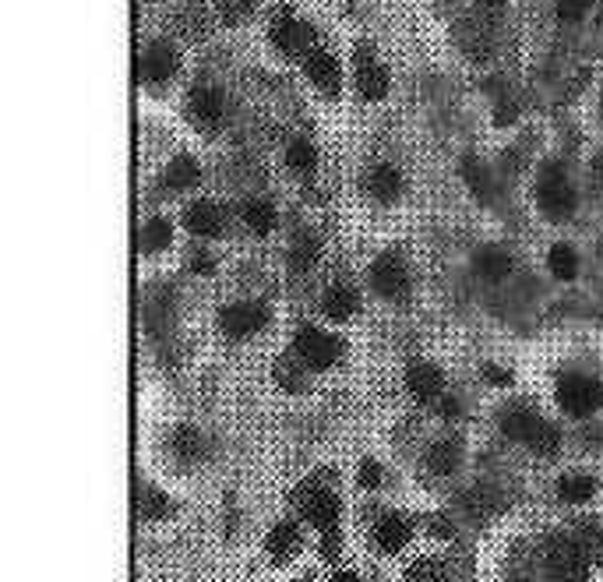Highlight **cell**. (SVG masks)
I'll return each mask as SVG.
<instances>
[{"instance_id": "cell-1", "label": "cell", "mask_w": 603, "mask_h": 582, "mask_svg": "<svg viewBox=\"0 0 603 582\" xmlns=\"http://www.w3.org/2000/svg\"><path fill=\"white\" fill-rule=\"evenodd\" d=\"M558 403L568 417H593L603 406V385L589 374H565L558 381Z\"/></svg>"}, {"instance_id": "cell-2", "label": "cell", "mask_w": 603, "mask_h": 582, "mask_svg": "<svg viewBox=\"0 0 603 582\" xmlns=\"http://www.w3.org/2000/svg\"><path fill=\"white\" fill-rule=\"evenodd\" d=\"M547 568H551L554 582H589V554L561 533L547 540Z\"/></svg>"}, {"instance_id": "cell-3", "label": "cell", "mask_w": 603, "mask_h": 582, "mask_svg": "<svg viewBox=\"0 0 603 582\" xmlns=\"http://www.w3.org/2000/svg\"><path fill=\"white\" fill-rule=\"evenodd\" d=\"M536 202H540V212H544L547 219L561 223V219H568L575 212L579 198H575V187L558 173V166H547V170L540 173V184H536Z\"/></svg>"}, {"instance_id": "cell-4", "label": "cell", "mask_w": 603, "mask_h": 582, "mask_svg": "<svg viewBox=\"0 0 603 582\" xmlns=\"http://www.w3.org/2000/svg\"><path fill=\"white\" fill-rule=\"evenodd\" d=\"M268 39H272V46H276L279 53H286V57H307V53L314 50L311 25L300 22L290 8L276 11V18H272V29H268Z\"/></svg>"}, {"instance_id": "cell-5", "label": "cell", "mask_w": 603, "mask_h": 582, "mask_svg": "<svg viewBox=\"0 0 603 582\" xmlns=\"http://www.w3.org/2000/svg\"><path fill=\"white\" fill-rule=\"evenodd\" d=\"M297 508H300V515H304L307 523L318 526L321 533L339 530V515H343V505H339V498H335L328 487L304 484L297 491Z\"/></svg>"}, {"instance_id": "cell-6", "label": "cell", "mask_w": 603, "mask_h": 582, "mask_svg": "<svg viewBox=\"0 0 603 582\" xmlns=\"http://www.w3.org/2000/svg\"><path fill=\"white\" fill-rule=\"evenodd\" d=\"M293 346H297V357L304 360V367H311V371H328L343 357V343L335 336H328V332L314 329V325H304L297 332V343Z\"/></svg>"}, {"instance_id": "cell-7", "label": "cell", "mask_w": 603, "mask_h": 582, "mask_svg": "<svg viewBox=\"0 0 603 582\" xmlns=\"http://www.w3.org/2000/svg\"><path fill=\"white\" fill-rule=\"evenodd\" d=\"M371 286H374V293H381L385 300H402L406 293H410L413 279H410V269H406V262H402L399 254L388 251L371 265Z\"/></svg>"}, {"instance_id": "cell-8", "label": "cell", "mask_w": 603, "mask_h": 582, "mask_svg": "<svg viewBox=\"0 0 603 582\" xmlns=\"http://www.w3.org/2000/svg\"><path fill=\"white\" fill-rule=\"evenodd\" d=\"M268 325V307L261 300H240V304L223 307L219 314V329L230 339H247Z\"/></svg>"}, {"instance_id": "cell-9", "label": "cell", "mask_w": 603, "mask_h": 582, "mask_svg": "<svg viewBox=\"0 0 603 582\" xmlns=\"http://www.w3.org/2000/svg\"><path fill=\"white\" fill-rule=\"evenodd\" d=\"M304 71H307V78H311V85H318L321 96H328V99L339 96V89H343V68H339L335 53H328L325 46H314V50L304 57Z\"/></svg>"}, {"instance_id": "cell-10", "label": "cell", "mask_w": 603, "mask_h": 582, "mask_svg": "<svg viewBox=\"0 0 603 582\" xmlns=\"http://www.w3.org/2000/svg\"><path fill=\"white\" fill-rule=\"evenodd\" d=\"M226 117V103L216 89L209 85H198V89L187 92V120H191L198 131H216Z\"/></svg>"}, {"instance_id": "cell-11", "label": "cell", "mask_w": 603, "mask_h": 582, "mask_svg": "<svg viewBox=\"0 0 603 582\" xmlns=\"http://www.w3.org/2000/svg\"><path fill=\"white\" fill-rule=\"evenodd\" d=\"M180 71V57L166 39H156V43L145 46L142 53V78L149 85H166L170 78H177Z\"/></svg>"}, {"instance_id": "cell-12", "label": "cell", "mask_w": 603, "mask_h": 582, "mask_svg": "<svg viewBox=\"0 0 603 582\" xmlns=\"http://www.w3.org/2000/svg\"><path fill=\"white\" fill-rule=\"evenodd\" d=\"M406 388H410V396L417 399V403H438V399L445 396V374H441V367L427 364V360H417V364H410V371H406Z\"/></svg>"}, {"instance_id": "cell-13", "label": "cell", "mask_w": 603, "mask_h": 582, "mask_svg": "<svg viewBox=\"0 0 603 582\" xmlns=\"http://www.w3.org/2000/svg\"><path fill=\"white\" fill-rule=\"evenodd\" d=\"M388 85H392L388 71L381 68L371 53H360V60H357V89H360V96H364L367 103H378V99L388 96Z\"/></svg>"}, {"instance_id": "cell-14", "label": "cell", "mask_w": 603, "mask_h": 582, "mask_svg": "<svg viewBox=\"0 0 603 582\" xmlns=\"http://www.w3.org/2000/svg\"><path fill=\"white\" fill-rule=\"evenodd\" d=\"M374 540H378V547L385 554H399L402 547L413 540V523L406 519V515H385L378 526H374Z\"/></svg>"}, {"instance_id": "cell-15", "label": "cell", "mask_w": 603, "mask_h": 582, "mask_svg": "<svg viewBox=\"0 0 603 582\" xmlns=\"http://www.w3.org/2000/svg\"><path fill=\"white\" fill-rule=\"evenodd\" d=\"M184 226L191 233H198V237H223L226 219H223V209H219V205L194 202V205H187V212H184Z\"/></svg>"}, {"instance_id": "cell-16", "label": "cell", "mask_w": 603, "mask_h": 582, "mask_svg": "<svg viewBox=\"0 0 603 582\" xmlns=\"http://www.w3.org/2000/svg\"><path fill=\"white\" fill-rule=\"evenodd\" d=\"M402 187H406L402 170H395L392 163H378V166H371V173H367V191H371V198H378L381 205H392L402 194Z\"/></svg>"}, {"instance_id": "cell-17", "label": "cell", "mask_w": 603, "mask_h": 582, "mask_svg": "<svg viewBox=\"0 0 603 582\" xmlns=\"http://www.w3.org/2000/svg\"><path fill=\"white\" fill-rule=\"evenodd\" d=\"M473 269H477L487 283H501V279H508V272H512V254L501 244H484L473 254Z\"/></svg>"}, {"instance_id": "cell-18", "label": "cell", "mask_w": 603, "mask_h": 582, "mask_svg": "<svg viewBox=\"0 0 603 582\" xmlns=\"http://www.w3.org/2000/svg\"><path fill=\"white\" fill-rule=\"evenodd\" d=\"M300 544H304V537H300V530L293 523H276V526H272V533H268V540H265L268 558H272V561L297 558Z\"/></svg>"}, {"instance_id": "cell-19", "label": "cell", "mask_w": 603, "mask_h": 582, "mask_svg": "<svg viewBox=\"0 0 603 582\" xmlns=\"http://www.w3.org/2000/svg\"><path fill=\"white\" fill-rule=\"evenodd\" d=\"M170 448H173V456H177L180 463H201V459H205V438H201V431H198V427H191V424L173 427Z\"/></svg>"}, {"instance_id": "cell-20", "label": "cell", "mask_w": 603, "mask_h": 582, "mask_svg": "<svg viewBox=\"0 0 603 582\" xmlns=\"http://www.w3.org/2000/svg\"><path fill=\"white\" fill-rule=\"evenodd\" d=\"M357 307H360V293L346 283L332 286V290L325 293V300H321V311L332 321H350L353 314H357Z\"/></svg>"}, {"instance_id": "cell-21", "label": "cell", "mask_w": 603, "mask_h": 582, "mask_svg": "<svg viewBox=\"0 0 603 582\" xmlns=\"http://www.w3.org/2000/svg\"><path fill=\"white\" fill-rule=\"evenodd\" d=\"M427 466H431L438 477H452V473L462 466V445L455 438L434 441L431 452H427Z\"/></svg>"}, {"instance_id": "cell-22", "label": "cell", "mask_w": 603, "mask_h": 582, "mask_svg": "<svg viewBox=\"0 0 603 582\" xmlns=\"http://www.w3.org/2000/svg\"><path fill=\"white\" fill-rule=\"evenodd\" d=\"M201 180V166L194 156H177L163 173V187L166 191H187Z\"/></svg>"}, {"instance_id": "cell-23", "label": "cell", "mask_w": 603, "mask_h": 582, "mask_svg": "<svg viewBox=\"0 0 603 582\" xmlns=\"http://www.w3.org/2000/svg\"><path fill=\"white\" fill-rule=\"evenodd\" d=\"M536 424H540V417H536L533 410H526V406H512V410L501 413V431L512 441H522V445H529Z\"/></svg>"}, {"instance_id": "cell-24", "label": "cell", "mask_w": 603, "mask_h": 582, "mask_svg": "<svg viewBox=\"0 0 603 582\" xmlns=\"http://www.w3.org/2000/svg\"><path fill=\"white\" fill-rule=\"evenodd\" d=\"M244 223L251 226V233H258V237H268V233L276 230V223H279L276 205L268 202V198H251V202L244 205Z\"/></svg>"}, {"instance_id": "cell-25", "label": "cell", "mask_w": 603, "mask_h": 582, "mask_svg": "<svg viewBox=\"0 0 603 582\" xmlns=\"http://www.w3.org/2000/svg\"><path fill=\"white\" fill-rule=\"evenodd\" d=\"M462 177H466L469 191L477 194L480 202H484V205H491V202H494V180H491V173H487V166L480 163L477 156H466V159H462Z\"/></svg>"}, {"instance_id": "cell-26", "label": "cell", "mask_w": 603, "mask_h": 582, "mask_svg": "<svg viewBox=\"0 0 603 582\" xmlns=\"http://www.w3.org/2000/svg\"><path fill=\"white\" fill-rule=\"evenodd\" d=\"M318 251H321V244L314 233H297L290 244V269L297 272V276L300 272H311L314 262H318Z\"/></svg>"}, {"instance_id": "cell-27", "label": "cell", "mask_w": 603, "mask_h": 582, "mask_svg": "<svg viewBox=\"0 0 603 582\" xmlns=\"http://www.w3.org/2000/svg\"><path fill=\"white\" fill-rule=\"evenodd\" d=\"M547 265H551V276L561 279V283H572L579 276V254L568 244H554L551 254H547Z\"/></svg>"}, {"instance_id": "cell-28", "label": "cell", "mask_w": 603, "mask_h": 582, "mask_svg": "<svg viewBox=\"0 0 603 582\" xmlns=\"http://www.w3.org/2000/svg\"><path fill=\"white\" fill-rule=\"evenodd\" d=\"M558 494L565 501H572V505H582V501H589L596 494V480L589 473H568V477H561Z\"/></svg>"}, {"instance_id": "cell-29", "label": "cell", "mask_w": 603, "mask_h": 582, "mask_svg": "<svg viewBox=\"0 0 603 582\" xmlns=\"http://www.w3.org/2000/svg\"><path fill=\"white\" fill-rule=\"evenodd\" d=\"M286 166H290L293 173H311L314 166H318V149H314V142L297 138V142L286 145Z\"/></svg>"}, {"instance_id": "cell-30", "label": "cell", "mask_w": 603, "mask_h": 582, "mask_svg": "<svg viewBox=\"0 0 603 582\" xmlns=\"http://www.w3.org/2000/svg\"><path fill=\"white\" fill-rule=\"evenodd\" d=\"M170 512H173V501L166 498L163 491H156V487H142V491H138V515H142V519H166Z\"/></svg>"}, {"instance_id": "cell-31", "label": "cell", "mask_w": 603, "mask_h": 582, "mask_svg": "<svg viewBox=\"0 0 603 582\" xmlns=\"http://www.w3.org/2000/svg\"><path fill=\"white\" fill-rule=\"evenodd\" d=\"M529 448H533L536 456H558V448H561V431L551 424V420L540 417V424H536L533 438H529Z\"/></svg>"}, {"instance_id": "cell-32", "label": "cell", "mask_w": 603, "mask_h": 582, "mask_svg": "<svg viewBox=\"0 0 603 582\" xmlns=\"http://www.w3.org/2000/svg\"><path fill=\"white\" fill-rule=\"evenodd\" d=\"M170 240H173L170 219L156 216V219H149V223L142 226V247H145V251H166V247H170Z\"/></svg>"}, {"instance_id": "cell-33", "label": "cell", "mask_w": 603, "mask_h": 582, "mask_svg": "<svg viewBox=\"0 0 603 582\" xmlns=\"http://www.w3.org/2000/svg\"><path fill=\"white\" fill-rule=\"evenodd\" d=\"M254 15V0H219V18L226 25H244Z\"/></svg>"}, {"instance_id": "cell-34", "label": "cell", "mask_w": 603, "mask_h": 582, "mask_svg": "<svg viewBox=\"0 0 603 582\" xmlns=\"http://www.w3.org/2000/svg\"><path fill=\"white\" fill-rule=\"evenodd\" d=\"M406 582H448L445 568L438 565V561H413L410 568H406Z\"/></svg>"}, {"instance_id": "cell-35", "label": "cell", "mask_w": 603, "mask_h": 582, "mask_svg": "<svg viewBox=\"0 0 603 582\" xmlns=\"http://www.w3.org/2000/svg\"><path fill=\"white\" fill-rule=\"evenodd\" d=\"M276 381L286 388V392H300L304 388V371L293 367V360H279L276 364Z\"/></svg>"}, {"instance_id": "cell-36", "label": "cell", "mask_w": 603, "mask_h": 582, "mask_svg": "<svg viewBox=\"0 0 603 582\" xmlns=\"http://www.w3.org/2000/svg\"><path fill=\"white\" fill-rule=\"evenodd\" d=\"M462 505H466V512L473 515V519H480V515H487V508H498V501L491 498V491H469L466 498H462Z\"/></svg>"}, {"instance_id": "cell-37", "label": "cell", "mask_w": 603, "mask_h": 582, "mask_svg": "<svg viewBox=\"0 0 603 582\" xmlns=\"http://www.w3.org/2000/svg\"><path fill=\"white\" fill-rule=\"evenodd\" d=\"M593 8V0H558V18L561 22H582Z\"/></svg>"}, {"instance_id": "cell-38", "label": "cell", "mask_w": 603, "mask_h": 582, "mask_svg": "<svg viewBox=\"0 0 603 582\" xmlns=\"http://www.w3.org/2000/svg\"><path fill=\"white\" fill-rule=\"evenodd\" d=\"M582 533H586V551L593 558V565L603 568V530L593 523H582Z\"/></svg>"}, {"instance_id": "cell-39", "label": "cell", "mask_w": 603, "mask_h": 582, "mask_svg": "<svg viewBox=\"0 0 603 582\" xmlns=\"http://www.w3.org/2000/svg\"><path fill=\"white\" fill-rule=\"evenodd\" d=\"M187 15H191V18H184V36L201 39V36H205V11H201L198 4H191V8H187Z\"/></svg>"}, {"instance_id": "cell-40", "label": "cell", "mask_w": 603, "mask_h": 582, "mask_svg": "<svg viewBox=\"0 0 603 582\" xmlns=\"http://www.w3.org/2000/svg\"><path fill=\"white\" fill-rule=\"evenodd\" d=\"M378 484H381V463L378 459H364V463H360V487L374 491Z\"/></svg>"}, {"instance_id": "cell-41", "label": "cell", "mask_w": 603, "mask_h": 582, "mask_svg": "<svg viewBox=\"0 0 603 582\" xmlns=\"http://www.w3.org/2000/svg\"><path fill=\"white\" fill-rule=\"evenodd\" d=\"M427 530L434 533V537L438 540H452L455 537V526H452V519H448V515H431V519H427Z\"/></svg>"}, {"instance_id": "cell-42", "label": "cell", "mask_w": 603, "mask_h": 582, "mask_svg": "<svg viewBox=\"0 0 603 582\" xmlns=\"http://www.w3.org/2000/svg\"><path fill=\"white\" fill-rule=\"evenodd\" d=\"M339 554H343V540H339V530H325V537H321V558L335 561Z\"/></svg>"}, {"instance_id": "cell-43", "label": "cell", "mask_w": 603, "mask_h": 582, "mask_svg": "<svg viewBox=\"0 0 603 582\" xmlns=\"http://www.w3.org/2000/svg\"><path fill=\"white\" fill-rule=\"evenodd\" d=\"M187 269H191L194 276H212V272H216V262H212V258H209L205 251H198V254L191 258V262H187Z\"/></svg>"}, {"instance_id": "cell-44", "label": "cell", "mask_w": 603, "mask_h": 582, "mask_svg": "<svg viewBox=\"0 0 603 582\" xmlns=\"http://www.w3.org/2000/svg\"><path fill=\"white\" fill-rule=\"evenodd\" d=\"M484 378L491 381V385H501V388L512 385V371H505V367H498V364H487L484 367Z\"/></svg>"}, {"instance_id": "cell-45", "label": "cell", "mask_w": 603, "mask_h": 582, "mask_svg": "<svg viewBox=\"0 0 603 582\" xmlns=\"http://www.w3.org/2000/svg\"><path fill=\"white\" fill-rule=\"evenodd\" d=\"M441 413H445V417H455V413H459V399H441Z\"/></svg>"}, {"instance_id": "cell-46", "label": "cell", "mask_w": 603, "mask_h": 582, "mask_svg": "<svg viewBox=\"0 0 603 582\" xmlns=\"http://www.w3.org/2000/svg\"><path fill=\"white\" fill-rule=\"evenodd\" d=\"M332 582H360L357 579V575H353V572H335V579Z\"/></svg>"}, {"instance_id": "cell-47", "label": "cell", "mask_w": 603, "mask_h": 582, "mask_svg": "<svg viewBox=\"0 0 603 582\" xmlns=\"http://www.w3.org/2000/svg\"><path fill=\"white\" fill-rule=\"evenodd\" d=\"M484 4H487V8H491V11H498L501 4H505V0H484Z\"/></svg>"}, {"instance_id": "cell-48", "label": "cell", "mask_w": 603, "mask_h": 582, "mask_svg": "<svg viewBox=\"0 0 603 582\" xmlns=\"http://www.w3.org/2000/svg\"><path fill=\"white\" fill-rule=\"evenodd\" d=\"M600 25H603V0H600Z\"/></svg>"}, {"instance_id": "cell-49", "label": "cell", "mask_w": 603, "mask_h": 582, "mask_svg": "<svg viewBox=\"0 0 603 582\" xmlns=\"http://www.w3.org/2000/svg\"><path fill=\"white\" fill-rule=\"evenodd\" d=\"M600 110H603V96H600Z\"/></svg>"}]
</instances>
